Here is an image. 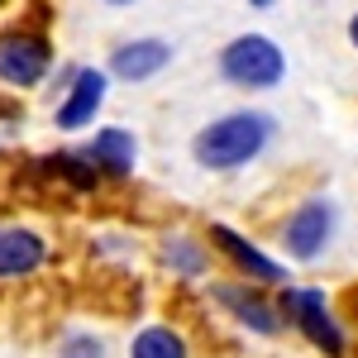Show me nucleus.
<instances>
[{
    "label": "nucleus",
    "mask_w": 358,
    "mask_h": 358,
    "mask_svg": "<svg viewBox=\"0 0 358 358\" xmlns=\"http://www.w3.org/2000/svg\"><path fill=\"white\" fill-rule=\"evenodd\" d=\"M268 134H273V120H268V115H248V110L224 115V120H215L210 129L196 134V163L215 167V172H224V167H244L248 158L263 153Z\"/></svg>",
    "instance_id": "nucleus-1"
},
{
    "label": "nucleus",
    "mask_w": 358,
    "mask_h": 358,
    "mask_svg": "<svg viewBox=\"0 0 358 358\" xmlns=\"http://www.w3.org/2000/svg\"><path fill=\"white\" fill-rule=\"evenodd\" d=\"M220 72H224V82H234V86L268 91V86L282 82L287 57H282V48H277L273 38H263V34H244V38H234V43L220 53Z\"/></svg>",
    "instance_id": "nucleus-2"
},
{
    "label": "nucleus",
    "mask_w": 358,
    "mask_h": 358,
    "mask_svg": "<svg viewBox=\"0 0 358 358\" xmlns=\"http://www.w3.org/2000/svg\"><path fill=\"white\" fill-rule=\"evenodd\" d=\"M330 234H334V206L315 196V201H306L301 210L287 220V229H282V244H287V253H292V258L310 263V258H320V253H325Z\"/></svg>",
    "instance_id": "nucleus-3"
},
{
    "label": "nucleus",
    "mask_w": 358,
    "mask_h": 358,
    "mask_svg": "<svg viewBox=\"0 0 358 358\" xmlns=\"http://www.w3.org/2000/svg\"><path fill=\"white\" fill-rule=\"evenodd\" d=\"M53 62V48L38 34H5L0 38V82L10 86H38Z\"/></svg>",
    "instance_id": "nucleus-4"
},
{
    "label": "nucleus",
    "mask_w": 358,
    "mask_h": 358,
    "mask_svg": "<svg viewBox=\"0 0 358 358\" xmlns=\"http://www.w3.org/2000/svg\"><path fill=\"white\" fill-rule=\"evenodd\" d=\"M282 315H292L315 349H325V354H339V349H344V334H339V325L330 320V306H325L320 292H287V296H282Z\"/></svg>",
    "instance_id": "nucleus-5"
},
{
    "label": "nucleus",
    "mask_w": 358,
    "mask_h": 358,
    "mask_svg": "<svg viewBox=\"0 0 358 358\" xmlns=\"http://www.w3.org/2000/svg\"><path fill=\"white\" fill-rule=\"evenodd\" d=\"M101 106H106V72H96V67H82V72L72 77V91H67V101L57 106V129H82V124H91Z\"/></svg>",
    "instance_id": "nucleus-6"
},
{
    "label": "nucleus",
    "mask_w": 358,
    "mask_h": 358,
    "mask_svg": "<svg viewBox=\"0 0 358 358\" xmlns=\"http://www.w3.org/2000/svg\"><path fill=\"white\" fill-rule=\"evenodd\" d=\"M167 62H172V48L163 38H134V43H120L110 57V72L124 77V82H143V77H158Z\"/></svg>",
    "instance_id": "nucleus-7"
},
{
    "label": "nucleus",
    "mask_w": 358,
    "mask_h": 358,
    "mask_svg": "<svg viewBox=\"0 0 358 358\" xmlns=\"http://www.w3.org/2000/svg\"><path fill=\"white\" fill-rule=\"evenodd\" d=\"M43 239L34 229H0V277H24L43 263Z\"/></svg>",
    "instance_id": "nucleus-8"
},
{
    "label": "nucleus",
    "mask_w": 358,
    "mask_h": 358,
    "mask_svg": "<svg viewBox=\"0 0 358 358\" xmlns=\"http://www.w3.org/2000/svg\"><path fill=\"white\" fill-rule=\"evenodd\" d=\"M210 239H215V244H220V248L229 253V258H234V263H239V268H244L248 277H258V282H282V268H277L273 258H263V253H258L253 244H244V239H239L234 229L215 224V229H210Z\"/></svg>",
    "instance_id": "nucleus-9"
},
{
    "label": "nucleus",
    "mask_w": 358,
    "mask_h": 358,
    "mask_svg": "<svg viewBox=\"0 0 358 358\" xmlns=\"http://www.w3.org/2000/svg\"><path fill=\"white\" fill-rule=\"evenodd\" d=\"M91 158L106 167V172L124 177V172H134V163H138V143H134V134H124V129H101Z\"/></svg>",
    "instance_id": "nucleus-10"
},
{
    "label": "nucleus",
    "mask_w": 358,
    "mask_h": 358,
    "mask_svg": "<svg viewBox=\"0 0 358 358\" xmlns=\"http://www.w3.org/2000/svg\"><path fill=\"white\" fill-rule=\"evenodd\" d=\"M215 296H220V301L229 306L234 315H239V325H248V330H258V334H277V325H282V320L273 315V306H268V301H258V296H248V292L220 287Z\"/></svg>",
    "instance_id": "nucleus-11"
},
{
    "label": "nucleus",
    "mask_w": 358,
    "mask_h": 358,
    "mask_svg": "<svg viewBox=\"0 0 358 358\" xmlns=\"http://www.w3.org/2000/svg\"><path fill=\"white\" fill-rule=\"evenodd\" d=\"M134 354L138 358H182L187 354V339L177 330H163V325H158V330H143L134 339Z\"/></svg>",
    "instance_id": "nucleus-12"
},
{
    "label": "nucleus",
    "mask_w": 358,
    "mask_h": 358,
    "mask_svg": "<svg viewBox=\"0 0 358 358\" xmlns=\"http://www.w3.org/2000/svg\"><path fill=\"white\" fill-rule=\"evenodd\" d=\"M43 163H48V172L67 177V182H77V187H91V182H96V163L86 167L77 153H57V158H43Z\"/></svg>",
    "instance_id": "nucleus-13"
},
{
    "label": "nucleus",
    "mask_w": 358,
    "mask_h": 358,
    "mask_svg": "<svg viewBox=\"0 0 358 358\" xmlns=\"http://www.w3.org/2000/svg\"><path fill=\"white\" fill-rule=\"evenodd\" d=\"M167 263H172V268H182L187 277L201 273V253H196L187 239H172V244H167Z\"/></svg>",
    "instance_id": "nucleus-14"
},
{
    "label": "nucleus",
    "mask_w": 358,
    "mask_h": 358,
    "mask_svg": "<svg viewBox=\"0 0 358 358\" xmlns=\"http://www.w3.org/2000/svg\"><path fill=\"white\" fill-rule=\"evenodd\" d=\"M349 38H354V48H358V15H354V24H349Z\"/></svg>",
    "instance_id": "nucleus-15"
},
{
    "label": "nucleus",
    "mask_w": 358,
    "mask_h": 358,
    "mask_svg": "<svg viewBox=\"0 0 358 358\" xmlns=\"http://www.w3.org/2000/svg\"><path fill=\"white\" fill-rule=\"evenodd\" d=\"M248 5H258V10H268V5H273V0H248Z\"/></svg>",
    "instance_id": "nucleus-16"
},
{
    "label": "nucleus",
    "mask_w": 358,
    "mask_h": 358,
    "mask_svg": "<svg viewBox=\"0 0 358 358\" xmlns=\"http://www.w3.org/2000/svg\"><path fill=\"white\" fill-rule=\"evenodd\" d=\"M110 5H129V0H110Z\"/></svg>",
    "instance_id": "nucleus-17"
}]
</instances>
